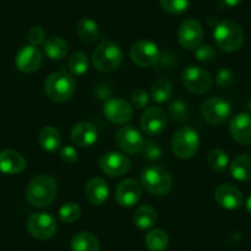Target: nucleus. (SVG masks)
<instances>
[{
    "label": "nucleus",
    "instance_id": "obj_1",
    "mask_svg": "<svg viewBox=\"0 0 251 251\" xmlns=\"http://www.w3.org/2000/svg\"><path fill=\"white\" fill-rule=\"evenodd\" d=\"M55 196H57V182L52 176L46 174L32 178L26 190L27 201L37 208L50 206Z\"/></svg>",
    "mask_w": 251,
    "mask_h": 251
},
{
    "label": "nucleus",
    "instance_id": "obj_2",
    "mask_svg": "<svg viewBox=\"0 0 251 251\" xmlns=\"http://www.w3.org/2000/svg\"><path fill=\"white\" fill-rule=\"evenodd\" d=\"M213 36L216 45L224 52H235L244 42L243 28L230 20L219 23L214 28Z\"/></svg>",
    "mask_w": 251,
    "mask_h": 251
},
{
    "label": "nucleus",
    "instance_id": "obj_3",
    "mask_svg": "<svg viewBox=\"0 0 251 251\" xmlns=\"http://www.w3.org/2000/svg\"><path fill=\"white\" fill-rule=\"evenodd\" d=\"M123 53L120 46L111 41L99 43L93 53V64L100 72H113L122 64Z\"/></svg>",
    "mask_w": 251,
    "mask_h": 251
},
{
    "label": "nucleus",
    "instance_id": "obj_4",
    "mask_svg": "<svg viewBox=\"0 0 251 251\" xmlns=\"http://www.w3.org/2000/svg\"><path fill=\"white\" fill-rule=\"evenodd\" d=\"M141 182L149 194L154 196H164L170 192L173 178L166 169L159 165H151L143 170Z\"/></svg>",
    "mask_w": 251,
    "mask_h": 251
},
{
    "label": "nucleus",
    "instance_id": "obj_5",
    "mask_svg": "<svg viewBox=\"0 0 251 251\" xmlns=\"http://www.w3.org/2000/svg\"><path fill=\"white\" fill-rule=\"evenodd\" d=\"M45 91L50 100L55 102H64L73 96L75 91V81L73 76L66 72H55L46 80Z\"/></svg>",
    "mask_w": 251,
    "mask_h": 251
},
{
    "label": "nucleus",
    "instance_id": "obj_6",
    "mask_svg": "<svg viewBox=\"0 0 251 251\" xmlns=\"http://www.w3.org/2000/svg\"><path fill=\"white\" fill-rule=\"evenodd\" d=\"M171 148L174 154L180 159H190L199 151V133L191 127H181L174 133L171 139Z\"/></svg>",
    "mask_w": 251,
    "mask_h": 251
},
{
    "label": "nucleus",
    "instance_id": "obj_7",
    "mask_svg": "<svg viewBox=\"0 0 251 251\" xmlns=\"http://www.w3.org/2000/svg\"><path fill=\"white\" fill-rule=\"evenodd\" d=\"M182 83L187 90L191 93L201 95L211 90L213 85V79L211 74L207 71L202 69L201 67L188 66L182 72Z\"/></svg>",
    "mask_w": 251,
    "mask_h": 251
},
{
    "label": "nucleus",
    "instance_id": "obj_8",
    "mask_svg": "<svg viewBox=\"0 0 251 251\" xmlns=\"http://www.w3.org/2000/svg\"><path fill=\"white\" fill-rule=\"evenodd\" d=\"M26 226L31 235L40 240H47V239L53 238L58 229L54 217L45 213V212L31 214L28 217Z\"/></svg>",
    "mask_w": 251,
    "mask_h": 251
},
{
    "label": "nucleus",
    "instance_id": "obj_9",
    "mask_svg": "<svg viewBox=\"0 0 251 251\" xmlns=\"http://www.w3.org/2000/svg\"><path fill=\"white\" fill-rule=\"evenodd\" d=\"M131 59L139 67H151L158 64L160 60V50L154 42L148 40H142L134 43L131 47Z\"/></svg>",
    "mask_w": 251,
    "mask_h": 251
},
{
    "label": "nucleus",
    "instance_id": "obj_10",
    "mask_svg": "<svg viewBox=\"0 0 251 251\" xmlns=\"http://www.w3.org/2000/svg\"><path fill=\"white\" fill-rule=\"evenodd\" d=\"M116 143L118 148L128 154L141 153L144 148V138L133 126H122L116 132Z\"/></svg>",
    "mask_w": 251,
    "mask_h": 251
},
{
    "label": "nucleus",
    "instance_id": "obj_11",
    "mask_svg": "<svg viewBox=\"0 0 251 251\" xmlns=\"http://www.w3.org/2000/svg\"><path fill=\"white\" fill-rule=\"evenodd\" d=\"M231 113V106L226 99L211 98L204 101L201 107V115L211 125H221L226 122Z\"/></svg>",
    "mask_w": 251,
    "mask_h": 251
},
{
    "label": "nucleus",
    "instance_id": "obj_12",
    "mask_svg": "<svg viewBox=\"0 0 251 251\" xmlns=\"http://www.w3.org/2000/svg\"><path fill=\"white\" fill-rule=\"evenodd\" d=\"M99 166L106 175L120 177L126 173H128L131 169V161L125 154L118 153V151H110L101 156L99 160Z\"/></svg>",
    "mask_w": 251,
    "mask_h": 251
},
{
    "label": "nucleus",
    "instance_id": "obj_13",
    "mask_svg": "<svg viewBox=\"0 0 251 251\" xmlns=\"http://www.w3.org/2000/svg\"><path fill=\"white\" fill-rule=\"evenodd\" d=\"M103 115L110 122L116 125H125L132 120L133 108L123 99H108L103 105Z\"/></svg>",
    "mask_w": 251,
    "mask_h": 251
},
{
    "label": "nucleus",
    "instance_id": "obj_14",
    "mask_svg": "<svg viewBox=\"0 0 251 251\" xmlns=\"http://www.w3.org/2000/svg\"><path fill=\"white\" fill-rule=\"evenodd\" d=\"M178 42L186 50H196L202 42L203 37V27L200 21L190 19L181 24L178 28Z\"/></svg>",
    "mask_w": 251,
    "mask_h": 251
},
{
    "label": "nucleus",
    "instance_id": "obj_15",
    "mask_svg": "<svg viewBox=\"0 0 251 251\" xmlns=\"http://www.w3.org/2000/svg\"><path fill=\"white\" fill-rule=\"evenodd\" d=\"M16 68L25 74L35 73L42 64V53L36 46H24L15 57Z\"/></svg>",
    "mask_w": 251,
    "mask_h": 251
},
{
    "label": "nucleus",
    "instance_id": "obj_16",
    "mask_svg": "<svg viewBox=\"0 0 251 251\" xmlns=\"http://www.w3.org/2000/svg\"><path fill=\"white\" fill-rule=\"evenodd\" d=\"M168 117L159 107H148L141 117V128L148 136H158L165 129Z\"/></svg>",
    "mask_w": 251,
    "mask_h": 251
},
{
    "label": "nucleus",
    "instance_id": "obj_17",
    "mask_svg": "<svg viewBox=\"0 0 251 251\" xmlns=\"http://www.w3.org/2000/svg\"><path fill=\"white\" fill-rule=\"evenodd\" d=\"M216 201L222 208L229 209V211H234V209H239L243 204L244 197L241 191L236 186L230 185V183H223V185L218 186L216 190Z\"/></svg>",
    "mask_w": 251,
    "mask_h": 251
},
{
    "label": "nucleus",
    "instance_id": "obj_18",
    "mask_svg": "<svg viewBox=\"0 0 251 251\" xmlns=\"http://www.w3.org/2000/svg\"><path fill=\"white\" fill-rule=\"evenodd\" d=\"M142 197V187L136 180H125L116 188V201L122 207H133Z\"/></svg>",
    "mask_w": 251,
    "mask_h": 251
},
{
    "label": "nucleus",
    "instance_id": "obj_19",
    "mask_svg": "<svg viewBox=\"0 0 251 251\" xmlns=\"http://www.w3.org/2000/svg\"><path fill=\"white\" fill-rule=\"evenodd\" d=\"M229 131L235 142L244 146L251 144V116L244 112L234 116L230 121Z\"/></svg>",
    "mask_w": 251,
    "mask_h": 251
},
{
    "label": "nucleus",
    "instance_id": "obj_20",
    "mask_svg": "<svg viewBox=\"0 0 251 251\" xmlns=\"http://www.w3.org/2000/svg\"><path fill=\"white\" fill-rule=\"evenodd\" d=\"M26 168V160L19 151L6 149L0 151V173L15 175L23 173Z\"/></svg>",
    "mask_w": 251,
    "mask_h": 251
},
{
    "label": "nucleus",
    "instance_id": "obj_21",
    "mask_svg": "<svg viewBox=\"0 0 251 251\" xmlns=\"http://www.w3.org/2000/svg\"><path fill=\"white\" fill-rule=\"evenodd\" d=\"M98 129L93 123L79 122L72 129V141L79 147H91L98 141Z\"/></svg>",
    "mask_w": 251,
    "mask_h": 251
},
{
    "label": "nucleus",
    "instance_id": "obj_22",
    "mask_svg": "<svg viewBox=\"0 0 251 251\" xmlns=\"http://www.w3.org/2000/svg\"><path fill=\"white\" fill-rule=\"evenodd\" d=\"M86 200L94 206H102L108 199V186L101 177H94L85 186Z\"/></svg>",
    "mask_w": 251,
    "mask_h": 251
},
{
    "label": "nucleus",
    "instance_id": "obj_23",
    "mask_svg": "<svg viewBox=\"0 0 251 251\" xmlns=\"http://www.w3.org/2000/svg\"><path fill=\"white\" fill-rule=\"evenodd\" d=\"M230 175L238 181H251V154H241L231 161Z\"/></svg>",
    "mask_w": 251,
    "mask_h": 251
},
{
    "label": "nucleus",
    "instance_id": "obj_24",
    "mask_svg": "<svg viewBox=\"0 0 251 251\" xmlns=\"http://www.w3.org/2000/svg\"><path fill=\"white\" fill-rule=\"evenodd\" d=\"M38 142L43 151H48V153H54L62 143V137L57 128L52 126H47L41 131L40 136H38Z\"/></svg>",
    "mask_w": 251,
    "mask_h": 251
},
{
    "label": "nucleus",
    "instance_id": "obj_25",
    "mask_svg": "<svg viewBox=\"0 0 251 251\" xmlns=\"http://www.w3.org/2000/svg\"><path fill=\"white\" fill-rule=\"evenodd\" d=\"M43 50H45L47 57H50V59L59 60L67 57L69 47L66 40H63L62 37L53 36V37H50L46 41Z\"/></svg>",
    "mask_w": 251,
    "mask_h": 251
},
{
    "label": "nucleus",
    "instance_id": "obj_26",
    "mask_svg": "<svg viewBox=\"0 0 251 251\" xmlns=\"http://www.w3.org/2000/svg\"><path fill=\"white\" fill-rule=\"evenodd\" d=\"M72 250L73 251H99L100 244L95 235L86 231L75 234L72 239Z\"/></svg>",
    "mask_w": 251,
    "mask_h": 251
},
{
    "label": "nucleus",
    "instance_id": "obj_27",
    "mask_svg": "<svg viewBox=\"0 0 251 251\" xmlns=\"http://www.w3.org/2000/svg\"><path fill=\"white\" fill-rule=\"evenodd\" d=\"M156 212L153 207L151 206H141L136 209L133 216L134 224L142 230H148L153 228L154 224L156 223Z\"/></svg>",
    "mask_w": 251,
    "mask_h": 251
},
{
    "label": "nucleus",
    "instance_id": "obj_28",
    "mask_svg": "<svg viewBox=\"0 0 251 251\" xmlns=\"http://www.w3.org/2000/svg\"><path fill=\"white\" fill-rule=\"evenodd\" d=\"M76 33L83 40L84 42L94 43L100 37V31H99L98 24L91 19H83L78 23L76 26Z\"/></svg>",
    "mask_w": 251,
    "mask_h": 251
},
{
    "label": "nucleus",
    "instance_id": "obj_29",
    "mask_svg": "<svg viewBox=\"0 0 251 251\" xmlns=\"http://www.w3.org/2000/svg\"><path fill=\"white\" fill-rule=\"evenodd\" d=\"M173 95V84L169 79L161 78L158 79L155 83L151 85V96L153 101L158 103H163L168 101Z\"/></svg>",
    "mask_w": 251,
    "mask_h": 251
},
{
    "label": "nucleus",
    "instance_id": "obj_30",
    "mask_svg": "<svg viewBox=\"0 0 251 251\" xmlns=\"http://www.w3.org/2000/svg\"><path fill=\"white\" fill-rule=\"evenodd\" d=\"M146 245L151 251H165L169 246V236L161 229H154L146 236Z\"/></svg>",
    "mask_w": 251,
    "mask_h": 251
},
{
    "label": "nucleus",
    "instance_id": "obj_31",
    "mask_svg": "<svg viewBox=\"0 0 251 251\" xmlns=\"http://www.w3.org/2000/svg\"><path fill=\"white\" fill-rule=\"evenodd\" d=\"M68 69L73 75H83L89 69V59L83 52H75L69 57Z\"/></svg>",
    "mask_w": 251,
    "mask_h": 251
},
{
    "label": "nucleus",
    "instance_id": "obj_32",
    "mask_svg": "<svg viewBox=\"0 0 251 251\" xmlns=\"http://www.w3.org/2000/svg\"><path fill=\"white\" fill-rule=\"evenodd\" d=\"M208 165L213 170L218 171V173H223L229 165L228 154L222 151V149H213L208 154Z\"/></svg>",
    "mask_w": 251,
    "mask_h": 251
},
{
    "label": "nucleus",
    "instance_id": "obj_33",
    "mask_svg": "<svg viewBox=\"0 0 251 251\" xmlns=\"http://www.w3.org/2000/svg\"><path fill=\"white\" fill-rule=\"evenodd\" d=\"M81 208L79 207L78 203L74 202H68L64 203L59 209V219L64 223H73V222L78 221L80 218Z\"/></svg>",
    "mask_w": 251,
    "mask_h": 251
},
{
    "label": "nucleus",
    "instance_id": "obj_34",
    "mask_svg": "<svg viewBox=\"0 0 251 251\" xmlns=\"http://www.w3.org/2000/svg\"><path fill=\"white\" fill-rule=\"evenodd\" d=\"M169 115L176 122H183L188 117V106L185 101L175 100L169 106Z\"/></svg>",
    "mask_w": 251,
    "mask_h": 251
},
{
    "label": "nucleus",
    "instance_id": "obj_35",
    "mask_svg": "<svg viewBox=\"0 0 251 251\" xmlns=\"http://www.w3.org/2000/svg\"><path fill=\"white\" fill-rule=\"evenodd\" d=\"M160 4L165 11L169 14H178L185 13L190 5V0H160Z\"/></svg>",
    "mask_w": 251,
    "mask_h": 251
},
{
    "label": "nucleus",
    "instance_id": "obj_36",
    "mask_svg": "<svg viewBox=\"0 0 251 251\" xmlns=\"http://www.w3.org/2000/svg\"><path fill=\"white\" fill-rule=\"evenodd\" d=\"M195 57L200 62L209 63L212 60H214V58H216V50L208 43H206V45H200L195 50Z\"/></svg>",
    "mask_w": 251,
    "mask_h": 251
},
{
    "label": "nucleus",
    "instance_id": "obj_37",
    "mask_svg": "<svg viewBox=\"0 0 251 251\" xmlns=\"http://www.w3.org/2000/svg\"><path fill=\"white\" fill-rule=\"evenodd\" d=\"M216 83L219 88H230L235 83V76L229 69H221L216 76Z\"/></svg>",
    "mask_w": 251,
    "mask_h": 251
},
{
    "label": "nucleus",
    "instance_id": "obj_38",
    "mask_svg": "<svg viewBox=\"0 0 251 251\" xmlns=\"http://www.w3.org/2000/svg\"><path fill=\"white\" fill-rule=\"evenodd\" d=\"M132 106L137 108H144L149 105V95L143 89H136L131 95Z\"/></svg>",
    "mask_w": 251,
    "mask_h": 251
},
{
    "label": "nucleus",
    "instance_id": "obj_39",
    "mask_svg": "<svg viewBox=\"0 0 251 251\" xmlns=\"http://www.w3.org/2000/svg\"><path fill=\"white\" fill-rule=\"evenodd\" d=\"M27 41L32 46H40L41 43L45 42V31L40 26H33L27 32Z\"/></svg>",
    "mask_w": 251,
    "mask_h": 251
},
{
    "label": "nucleus",
    "instance_id": "obj_40",
    "mask_svg": "<svg viewBox=\"0 0 251 251\" xmlns=\"http://www.w3.org/2000/svg\"><path fill=\"white\" fill-rule=\"evenodd\" d=\"M144 156L149 160H158L161 158V149L159 148L158 144L151 141H147L144 143Z\"/></svg>",
    "mask_w": 251,
    "mask_h": 251
},
{
    "label": "nucleus",
    "instance_id": "obj_41",
    "mask_svg": "<svg viewBox=\"0 0 251 251\" xmlns=\"http://www.w3.org/2000/svg\"><path fill=\"white\" fill-rule=\"evenodd\" d=\"M59 156L60 159L67 164H74L79 158L76 149L71 146L63 147V148L59 151Z\"/></svg>",
    "mask_w": 251,
    "mask_h": 251
},
{
    "label": "nucleus",
    "instance_id": "obj_42",
    "mask_svg": "<svg viewBox=\"0 0 251 251\" xmlns=\"http://www.w3.org/2000/svg\"><path fill=\"white\" fill-rule=\"evenodd\" d=\"M96 96L101 100H106V99H110L111 96V90L108 89V86L106 85H100L98 89H96Z\"/></svg>",
    "mask_w": 251,
    "mask_h": 251
},
{
    "label": "nucleus",
    "instance_id": "obj_43",
    "mask_svg": "<svg viewBox=\"0 0 251 251\" xmlns=\"http://www.w3.org/2000/svg\"><path fill=\"white\" fill-rule=\"evenodd\" d=\"M243 0H224V3L228 6H236L241 3Z\"/></svg>",
    "mask_w": 251,
    "mask_h": 251
},
{
    "label": "nucleus",
    "instance_id": "obj_44",
    "mask_svg": "<svg viewBox=\"0 0 251 251\" xmlns=\"http://www.w3.org/2000/svg\"><path fill=\"white\" fill-rule=\"evenodd\" d=\"M245 207H246V211L249 212V213L251 214V196L249 197L248 200H246V203H245Z\"/></svg>",
    "mask_w": 251,
    "mask_h": 251
},
{
    "label": "nucleus",
    "instance_id": "obj_45",
    "mask_svg": "<svg viewBox=\"0 0 251 251\" xmlns=\"http://www.w3.org/2000/svg\"><path fill=\"white\" fill-rule=\"evenodd\" d=\"M248 107H249V110H250V112H251V98H250V100H249V103H248Z\"/></svg>",
    "mask_w": 251,
    "mask_h": 251
}]
</instances>
